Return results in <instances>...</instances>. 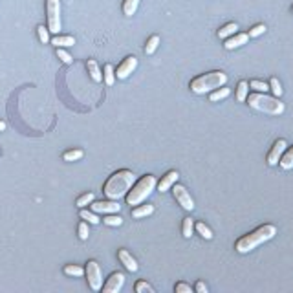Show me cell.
Returning <instances> with one entry per match:
<instances>
[{
  "mask_svg": "<svg viewBox=\"0 0 293 293\" xmlns=\"http://www.w3.org/2000/svg\"><path fill=\"white\" fill-rule=\"evenodd\" d=\"M291 13H293V6H291Z\"/></svg>",
  "mask_w": 293,
  "mask_h": 293,
  "instance_id": "cell-43",
  "label": "cell"
},
{
  "mask_svg": "<svg viewBox=\"0 0 293 293\" xmlns=\"http://www.w3.org/2000/svg\"><path fill=\"white\" fill-rule=\"evenodd\" d=\"M178 178H180V174H178V171H171L167 172V174L161 178V180L158 181V191L159 193H167L169 189H172V185L178 181Z\"/></svg>",
  "mask_w": 293,
  "mask_h": 293,
  "instance_id": "cell-13",
  "label": "cell"
},
{
  "mask_svg": "<svg viewBox=\"0 0 293 293\" xmlns=\"http://www.w3.org/2000/svg\"><path fill=\"white\" fill-rule=\"evenodd\" d=\"M50 42L55 48H70L76 44V39L71 37V35H55Z\"/></svg>",
  "mask_w": 293,
  "mask_h": 293,
  "instance_id": "cell-16",
  "label": "cell"
},
{
  "mask_svg": "<svg viewBox=\"0 0 293 293\" xmlns=\"http://www.w3.org/2000/svg\"><path fill=\"white\" fill-rule=\"evenodd\" d=\"M77 233H79V239H81V240H88V234H90V231H88L86 220L79 224V227H77Z\"/></svg>",
  "mask_w": 293,
  "mask_h": 293,
  "instance_id": "cell-39",
  "label": "cell"
},
{
  "mask_svg": "<svg viewBox=\"0 0 293 293\" xmlns=\"http://www.w3.org/2000/svg\"><path fill=\"white\" fill-rule=\"evenodd\" d=\"M84 156V152L81 151V149H74V151H68L64 152V161H77V159H81Z\"/></svg>",
  "mask_w": 293,
  "mask_h": 293,
  "instance_id": "cell-29",
  "label": "cell"
},
{
  "mask_svg": "<svg viewBox=\"0 0 293 293\" xmlns=\"http://www.w3.org/2000/svg\"><path fill=\"white\" fill-rule=\"evenodd\" d=\"M174 291L176 293H193V288L189 284H185V282H178V284L174 286Z\"/></svg>",
  "mask_w": 293,
  "mask_h": 293,
  "instance_id": "cell-40",
  "label": "cell"
},
{
  "mask_svg": "<svg viewBox=\"0 0 293 293\" xmlns=\"http://www.w3.org/2000/svg\"><path fill=\"white\" fill-rule=\"evenodd\" d=\"M181 233H184L185 239H191L194 233V220L193 218H185L184 224H181Z\"/></svg>",
  "mask_w": 293,
  "mask_h": 293,
  "instance_id": "cell-25",
  "label": "cell"
},
{
  "mask_svg": "<svg viewBox=\"0 0 293 293\" xmlns=\"http://www.w3.org/2000/svg\"><path fill=\"white\" fill-rule=\"evenodd\" d=\"M64 273L70 277H83L84 269L81 266H76V264H68V266H64Z\"/></svg>",
  "mask_w": 293,
  "mask_h": 293,
  "instance_id": "cell-28",
  "label": "cell"
},
{
  "mask_svg": "<svg viewBox=\"0 0 293 293\" xmlns=\"http://www.w3.org/2000/svg\"><path fill=\"white\" fill-rule=\"evenodd\" d=\"M94 213H105V214H110V213H119L121 211V205L117 204V200H105V202H92L90 204Z\"/></svg>",
  "mask_w": 293,
  "mask_h": 293,
  "instance_id": "cell-10",
  "label": "cell"
},
{
  "mask_svg": "<svg viewBox=\"0 0 293 293\" xmlns=\"http://www.w3.org/2000/svg\"><path fill=\"white\" fill-rule=\"evenodd\" d=\"M136 66H138V59H136L134 55H129V57H126L125 61L117 66L116 77H117V79H126V77H129L130 74L136 70Z\"/></svg>",
  "mask_w": 293,
  "mask_h": 293,
  "instance_id": "cell-11",
  "label": "cell"
},
{
  "mask_svg": "<svg viewBox=\"0 0 293 293\" xmlns=\"http://www.w3.org/2000/svg\"><path fill=\"white\" fill-rule=\"evenodd\" d=\"M2 130H6V123L4 121H0V132H2Z\"/></svg>",
  "mask_w": 293,
  "mask_h": 293,
  "instance_id": "cell-42",
  "label": "cell"
},
{
  "mask_svg": "<svg viewBox=\"0 0 293 293\" xmlns=\"http://www.w3.org/2000/svg\"><path fill=\"white\" fill-rule=\"evenodd\" d=\"M57 57L61 59L64 64H71V63H74V57H71L68 51H64L63 48H57Z\"/></svg>",
  "mask_w": 293,
  "mask_h": 293,
  "instance_id": "cell-37",
  "label": "cell"
},
{
  "mask_svg": "<svg viewBox=\"0 0 293 293\" xmlns=\"http://www.w3.org/2000/svg\"><path fill=\"white\" fill-rule=\"evenodd\" d=\"M194 229L198 231V233H200V236L202 239H205V240H211L214 236L213 234V231L209 229V227L205 226L204 222H198V224H194Z\"/></svg>",
  "mask_w": 293,
  "mask_h": 293,
  "instance_id": "cell-26",
  "label": "cell"
},
{
  "mask_svg": "<svg viewBox=\"0 0 293 293\" xmlns=\"http://www.w3.org/2000/svg\"><path fill=\"white\" fill-rule=\"evenodd\" d=\"M247 96H249V83L247 81H240L236 86V101L239 103H246Z\"/></svg>",
  "mask_w": 293,
  "mask_h": 293,
  "instance_id": "cell-20",
  "label": "cell"
},
{
  "mask_svg": "<svg viewBox=\"0 0 293 293\" xmlns=\"http://www.w3.org/2000/svg\"><path fill=\"white\" fill-rule=\"evenodd\" d=\"M46 19L50 33L61 31V0H46Z\"/></svg>",
  "mask_w": 293,
  "mask_h": 293,
  "instance_id": "cell-6",
  "label": "cell"
},
{
  "mask_svg": "<svg viewBox=\"0 0 293 293\" xmlns=\"http://www.w3.org/2000/svg\"><path fill=\"white\" fill-rule=\"evenodd\" d=\"M275 234H277V227L273 226V224H264V226L257 227L255 231L244 234L242 239L236 240L234 249H236V253H240V255H246V253L253 251V249H257L259 246H262L264 242L271 240Z\"/></svg>",
  "mask_w": 293,
  "mask_h": 293,
  "instance_id": "cell-2",
  "label": "cell"
},
{
  "mask_svg": "<svg viewBox=\"0 0 293 293\" xmlns=\"http://www.w3.org/2000/svg\"><path fill=\"white\" fill-rule=\"evenodd\" d=\"M136 184V174L132 171H126V169H121V171L114 172L106 180L105 187H103V193L108 200H119V198L126 196L132 185Z\"/></svg>",
  "mask_w": 293,
  "mask_h": 293,
  "instance_id": "cell-1",
  "label": "cell"
},
{
  "mask_svg": "<svg viewBox=\"0 0 293 293\" xmlns=\"http://www.w3.org/2000/svg\"><path fill=\"white\" fill-rule=\"evenodd\" d=\"M125 284V275L121 271H116L108 277L106 284L103 286V293H117Z\"/></svg>",
  "mask_w": 293,
  "mask_h": 293,
  "instance_id": "cell-12",
  "label": "cell"
},
{
  "mask_svg": "<svg viewBox=\"0 0 293 293\" xmlns=\"http://www.w3.org/2000/svg\"><path fill=\"white\" fill-rule=\"evenodd\" d=\"M234 33H239V24L236 22H229V24L222 26V28L218 29V37L220 39H229Z\"/></svg>",
  "mask_w": 293,
  "mask_h": 293,
  "instance_id": "cell-19",
  "label": "cell"
},
{
  "mask_svg": "<svg viewBox=\"0 0 293 293\" xmlns=\"http://www.w3.org/2000/svg\"><path fill=\"white\" fill-rule=\"evenodd\" d=\"M117 259L121 260V264L123 266H125L126 269H129V271H132V273H136L138 271V262H136V259L132 255H130L129 251H126V249H119V251H117Z\"/></svg>",
  "mask_w": 293,
  "mask_h": 293,
  "instance_id": "cell-15",
  "label": "cell"
},
{
  "mask_svg": "<svg viewBox=\"0 0 293 293\" xmlns=\"http://www.w3.org/2000/svg\"><path fill=\"white\" fill-rule=\"evenodd\" d=\"M249 88H253L255 92H264V94H266L269 90V84L262 83V81H251V83H249Z\"/></svg>",
  "mask_w": 293,
  "mask_h": 293,
  "instance_id": "cell-36",
  "label": "cell"
},
{
  "mask_svg": "<svg viewBox=\"0 0 293 293\" xmlns=\"http://www.w3.org/2000/svg\"><path fill=\"white\" fill-rule=\"evenodd\" d=\"M247 41H249V33H234L229 39H226L224 48L226 50H234V48H240L244 44H247Z\"/></svg>",
  "mask_w": 293,
  "mask_h": 293,
  "instance_id": "cell-14",
  "label": "cell"
},
{
  "mask_svg": "<svg viewBox=\"0 0 293 293\" xmlns=\"http://www.w3.org/2000/svg\"><path fill=\"white\" fill-rule=\"evenodd\" d=\"M279 165H281L284 171H289V169H293V146H289V149H286V152L282 154L281 161H279Z\"/></svg>",
  "mask_w": 293,
  "mask_h": 293,
  "instance_id": "cell-21",
  "label": "cell"
},
{
  "mask_svg": "<svg viewBox=\"0 0 293 293\" xmlns=\"http://www.w3.org/2000/svg\"><path fill=\"white\" fill-rule=\"evenodd\" d=\"M103 222H105L106 226H110V227H112V226H121L123 218L119 216L117 213H110V214H106V218L103 220Z\"/></svg>",
  "mask_w": 293,
  "mask_h": 293,
  "instance_id": "cell-30",
  "label": "cell"
},
{
  "mask_svg": "<svg viewBox=\"0 0 293 293\" xmlns=\"http://www.w3.org/2000/svg\"><path fill=\"white\" fill-rule=\"evenodd\" d=\"M231 94V90L229 88H224V86H220V88H216V90H213L211 92V96H209V99L213 101V103H216V101H222V99H226L227 96Z\"/></svg>",
  "mask_w": 293,
  "mask_h": 293,
  "instance_id": "cell-23",
  "label": "cell"
},
{
  "mask_svg": "<svg viewBox=\"0 0 293 293\" xmlns=\"http://www.w3.org/2000/svg\"><path fill=\"white\" fill-rule=\"evenodd\" d=\"M269 90L273 92V96L275 97H281L282 96V86H281V81L277 79V77H271V81H269Z\"/></svg>",
  "mask_w": 293,
  "mask_h": 293,
  "instance_id": "cell-32",
  "label": "cell"
},
{
  "mask_svg": "<svg viewBox=\"0 0 293 293\" xmlns=\"http://www.w3.org/2000/svg\"><path fill=\"white\" fill-rule=\"evenodd\" d=\"M134 289H136V293H154V288H152V286L149 284V282H145V281L136 282Z\"/></svg>",
  "mask_w": 293,
  "mask_h": 293,
  "instance_id": "cell-33",
  "label": "cell"
},
{
  "mask_svg": "<svg viewBox=\"0 0 293 293\" xmlns=\"http://www.w3.org/2000/svg\"><path fill=\"white\" fill-rule=\"evenodd\" d=\"M194 289H196L198 293H207V291H209V289H207V286H205V282H202V281H198V282H196Z\"/></svg>",
  "mask_w": 293,
  "mask_h": 293,
  "instance_id": "cell-41",
  "label": "cell"
},
{
  "mask_svg": "<svg viewBox=\"0 0 293 293\" xmlns=\"http://www.w3.org/2000/svg\"><path fill=\"white\" fill-rule=\"evenodd\" d=\"M227 83V74L216 70V71H209V74H204L200 77H194L189 84L191 92L198 94V96H204V94H209L216 88L224 86Z\"/></svg>",
  "mask_w": 293,
  "mask_h": 293,
  "instance_id": "cell-4",
  "label": "cell"
},
{
  "mask_svg": "<svg viewBox=\"0 0 293 293\" xmlns=\"http://www.w3.org/2000/svg\"><path fill=\"white\" fill-rule=\"evenodd\" d=\"M154 213V205L151 204H145V205H136L134 209H132V218H145V216H151Z\"/></svg>",
  "mask_w": 293,
  "mask_h": 293,
  "instance_id": "cell-18",
  "label": "cell"
},
{
  "mask_svg": "<svg viewBox=\"0 0 293 293\" xmlns=\"http://www.w3.org/2000/svg\"><path fill=\"white\" fill-rule=\"evenodd\" d=\"M158 187V181H156V176L146 174L143 176L141 180L136 181L132 185L129 193H126V204L129 205H139L141 202H145L146 198L151 196V193Z\"/></svg>",
  "mask_w": 293,
  "mask_h": 293,
  "instance_id": "cell-5",
  "label": "cell"
},
{
  "mask_svg": "<svg viewBox=\"0 0 293 293\" xmlns=\"http://www.w3.org/2000/svg\"><path fill=\"white\" fill-rule=\"evenodd\" d=\"M94 193H86V194H83V196H79L77 198V207H81V209H83V207H86V205H90L94 202Z\"/></svg>",
  "mask_w": 293,
  "mask_h": 293,
  "instance_id": "cell-35",
  "label": "cell"
},
{
  "mask_svg": "<svg viewBox=\"0 0 293 293\" xmlns=\"http://www.w3.org/2000/svg\"><path fill=\"white\" fill-rule=\"evenodd\" d=\"M84 275H86L88 286L94 289V291H99L103 288V275H101V268L96 260H88L86 268H84Z\"/></svg>",
  "mask_w": 293,
  "mask_h": 293,
  "instance_id": "cell-7",
  "label": "cell"
},
{
  "mask_svg": "<svg viewBox=\"0 0 293 293\" xmlns=\"http://www.w3.org/2000/svg\"><path fill=\"white\" fill-rule=\"evenodd\" d=\"M286 149H288V143H286V139H277L275 145L271 146V151L268 152V165L269 167H273V165H279V161H281L282 154L286 152Z\"/></svg>",
  "mask_w": 293,
  "mask_h": 293,
  "instance_id": "cell-9",
  "label": "cell"
},
{
  "mask_svg": "<svg viewBox=\"0 0 293 293\" xmlns=\"http://www.w3.org/2000/svg\"><path fill=\"white\" fill-rule=\"evenodd\" d=\"M172 194H174V198H176V202L184 207L185 211H193L194 209V200H193V196L189 194V191L184 187V185H180V184H174L172 185Z\"/></svg>",
  "mask_w": 293,
  "mask_h": 293,
  "instance_id": "cell-8",
  "label": "cell"
},
{
  "mask_svg": "<svg viewBox=\"0 0 293 293\" xmlns=\"http://www.w3.org/2000/svg\"><path fill=\"white\" fill-rule=\"evenodd\" d=\"M266 26L264 24H257V26H253L251 29H249V39H255V37H259V35H262V33H266Z\"/></svg>",
  "mask_w": 293,
  "mask_h": 293,
  "instance_id": "cell-38",
  "label": "cell"
},
{
  "mask_svg": "<svg viewBox=\"0 0 293 293\" xmlns=\"http://www.w3.org/2000/svg\"><path fill=\"white\" fill-rule=\"evenodd\" d=\"M86 68H88V74H90V77H92L96 83H101V81H103V74H101L99 64H97L96 59H88Z\"/></svg>",
  "mask_w": 293,
  "mask_h": 293,
  "instance_id": "cell-17",
  "label": "cell"
},
{
  "mask_svg": "<svg viewBox=\"0 0 293 293\" xmlns=\"http://www.w3.org/2000/svg\"><path fill=\"white\" fill-rule=\"evenodd\" d=\"M79 216L83 218V220H86L88 224H94V226H97V224L101 222V218L97 216V213H94V211H88V209H81V213H79Z\"/></svg>",
  "mask_w": 293,
  "mask_h": 293,
  "instance_id": "cell-22",
  "label": "cell"
},
{
  "mask_svg": "<svg viewBox=\"0 0 293 293\" xmlns=\"http://www.w3.org/2000/svg\"><path fill=\"white\" fill-rule=\"evenodd\" d=\"M158 46H159V37L158 35H152L149 41H146V46H145V53L146 55H152L156 50H158Z\"/></svg>",
  "mask_w": 293,
  "mask_h": 293,
  "instance_id": "cell-27",
  "label": "cell"
},
{
  "mask_svg": "<svg viewBox=\"0 0 293 293\" xmlns=\"http://www.w3.org/2000/svg\"><path fill=\"white\" fill-rule=\"evenodd\" d=\"M37 33H39V41H41L42 44H48V42L51 41V39H50V29L44 28V26H39Z\"/></svg>",
  "mask_w": 293,
  "mask_h": 293,
  "instance_id": "cell-34",
  "label": "cell"
},
{
  "mask_svg": "<svg viewBox=\"0 0 293 293\" xmlns=\"http://www.w3.org/2000/svg\"><path fill=\"white\" fill-rule=\"evenodd\" d=\"M138 6H139V0H125V2H123V13H125L126 17H132V15L138 11Z\"/></svg>",
  "mask_w": 293,
  "mask_h": 293,
  "instance_id": "cell-24",
  "label": "cell"
},
{
  "mask_svg": "<svg viewBox=\"0 0 293 293\" xmlns=\"http://www.w3.org/2000/svg\"><path fill=\"white\" fill-rule=\"evenodd\" d=\"M103 76H105V83L108 84V86H112L114 81H116V70L112 68V64H106L105 74H103Z\"/></svg>",
  "mask_w": 293,
  "mask_h": 293,
  "instance_id": "cell-31",
  "label": "cell"
},
{
  "mask_svg": "<svg viewBox=\"0 0 293 293\" xmlns=\"http://www.w3.org/2000/svg\"><path fill=\"white\" fill-rule=\"evenodd\" d=\"M247 105L251 106L253 110L262 114H268V116H281L284 112V103H282L279 97H271L264 92H253L247 96Z\"/></svg>",
  "mask_w": 293,
  "mask_h": 293,
  "instance_id": "cell-3",
  "label": "cell"
}]
</instances>
